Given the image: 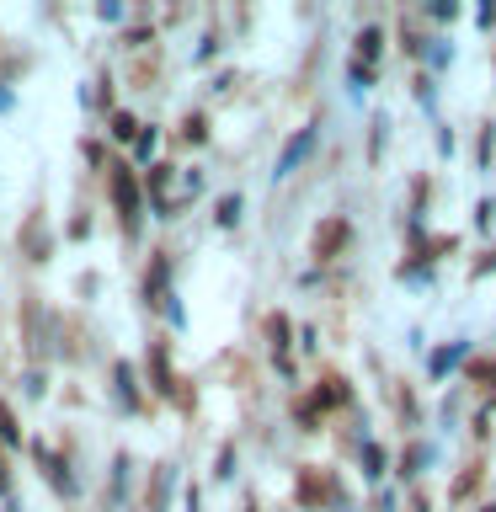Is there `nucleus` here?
Segmentation results:
<instances>
[{
  "instance_id": "1",
  "label": "nucleus",
  "mask_w": 496,
  "mask_h": 512,
  "mask_svg": "<svg viewBox=\"0 0 496 512\" xmlns=\"http://www.w3.org/2000/svg\"><path fill=\"white\" fill-rule=\"evenodd\" d=\"M304 150H310V134H299V139H294V144H288V150H283V166H278V176H288V166H294V160H299Z\"/></svg>"
},
{
  "instance_id": "2",
  "label": "nucleus",
  "mask_w": 496,
  "mask_h": 512,
  "mask_svg": "<svg viewBox=\"0 0 496 512\" xmlns=\"http://www.w3.org/2000/svg\"><path fill=\"white\" fill-rule=\"evenodd\" d=\"M235 214H240V203H235V198H224V203H219V219H224V224H235Z\"/></svg>"
},
{
  "instance_id": "3",
  "label": "nucleus",
  "mask_w": 496,
  "mask_h": 512,
  "mask_svg": "<svg viewBox=\"0 0 496 512\" xmlns=\"http://www.w3.org/2000/svg\"><path fill=\"white\" fill-rule=\"evenodd\" d=\"M486 512H496V507H486Z\"/></svg>"
}]
</instances>
